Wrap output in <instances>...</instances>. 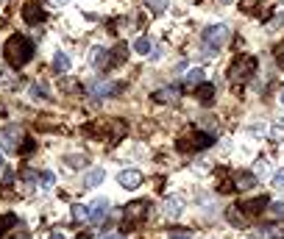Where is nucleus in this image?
Instances as JSON below:
<instances>
[{"label":"nucleus","instance_id":"nucleus-1","mask_svg":"<svg viewBox=\"0 0 284 239\" xmlns=\"http://www.w3.org/2000/svg\"><path fill=\"white\" fill-rule=\"evenodd\" d=\"M34 56V45L31 39H25L22 34H14V37L6 39V62L11 67H25Z\"/></svg>","mask_w":284,"mask_h":239},{"label":"nucleus","instance_id":"nucleus-2","mask_svg":"<svg viewBox=\"0 0 284 239\" xmlns=\"http://www.w3.org/2000/svg\"><path fill=\"white\" fill-rule=\"evenodd\" d=\"M229 39H232V28H229V25H223V22L209 25L204 31V47H206L204 56H217V50H220V47H226Z\"/></svg>","mask_w":284,"mask_h":239},{"label":"nucleus","instance_id":"nucleus-3","mask_svg":"<svg viewBox=\"0 0 284 239\" xmlns=\"http://www.w3.org/2000/svg\"><path fill=\"white\" fill-rule=\"evenodd\" d=\"M257 56H240L232 62V67H229V81L234 83H242L248 78H253V73H257Z\"/></svg>","mask_w":284,"mask_h":239},{"label":"nucleus","instance_id":"nucleus-4","mask_svg":"<svg viewBox=\"0 0 284 239\" xmlns=\"http://www.w3.org/2000/svg\"><path fill=\"white\" fill-rule=\"evenodd\" d=\"M215 145V136L212 134H206V131H195V134H189V136H184L181 139V151H206V147H212Z\"/></svg>","mask_w":284,"mask_h":239},{"label":"nucleus","instance_id":"nucleus-5","mask_svg":"<svg viewBox=\"0 0 284 239\" xmlns=\"http://www.w3.org/2000/svg\"><path fill=\"white\" fill-rule=\"evenodd\" d=\"M145 214H148V203L145 200L128 203V206L123 208V225H126L128 231L137 228V223H139V220H145Z\"/></svg>","mask_w":284,"mask_h":239},{"label":"nucleus","instance_id":"nucleus-6","mask_svg":"<svg viewBox=\"0 0 284 239\" xmlns=\"http://www.w3.org/2000/svg\"><path fill=\"white\" fill-rule=\"evenodd\" d=\"M87 214H90V223H103L106 220V214H109V200L106 198H95L90 206H87Z\"/></svg>","mask_w":284,"mask_h":239},{"label":"nucleus","instance_id":"nucleus-7","mask_svg":"<svg viewBox=\"0 0 284 239\" xmlns=\"http://www.w3.org/2000/svg\"><path fill=\"white\" fill-rule=\"evenodd\" d=\"M117 184H120L123 189H128V192H134V189L142 187V172L139 170H123L120 175H117Z\"/></svg>","mask_w":284,"mask_h":239},{"label":"nucleus","instance_id":"nucleus-8","mask_svg":"<svg viewBox=\"0 0 284 239\" xmlns=\"http://www.w3.org/2000/svg\"><path fill=\"white\" fill-rule=\"evenodd\" d=\"M22 17H25V22H31V25H39V22H45V11L39 3H34V0H28L25 6H22Z\"/></svg>","mask_w":284,"mask_h":239},{"label":"nucleus","instance_id":"nucleus-9","mask_svg":"<svg viewBox=\"0 0 284 239\" xmlns=\"http://www.w3.org/2000/svg\"><path fill=\"white\" fill-rule=\"evenodd\" d=\"M162 212H164V217H170V220L181 217V212H184V200H181L179 195H170V198H164V203H162Z\"/></svg>","mask_w":284,"mask_h":239},{"label":"nucleus","instance_id":"nucleus-10","mask_svg":"<svg viewBox=\"0 0 284 239\" xmlns=\"http://www.w3.org/2000/svg\"><path fill=\"white\" fill-rule=\"evenodd\" d=\"M232 187L240 189V192L253 189V187H257V175H253V172H234V175H232Z\"/></svg>","mask_w":284,"mask_h":239},{"label":"nucleus","instance_id":"nucleus-11","mask_svg":"<svg viewBox=\"0 0 284 239\" xmlns=\"http://www.w3.org/2000/svg\"><path fill=\"white\" fill-rule=\"evenodd\" d=\"M153 100H156V103H176V100H179V86L156 89V92H153Z\"/></svg>","mask_w":284,"mask_h":239},{"label":"nucleus","instance_id":"nucleus-12","mask_svg":"<svg viewBox=\"0 0 284 239\" xmlns=\"http://www.w3.org/2000/svg\"><path fill=\"white\" fill-rule=\"evenodd\" d=\"M268 203H270V198H268V195H259V198H253V200H245L240 208H242V212H245V214H259L265 206H268Z\"/></svg>","mask_w":284,"mask_h":239},{"label":"nucleus","instance_id":"nucleus-13","mask_svg":"<svg viewBox=\"0 0 284 239\" xmlns=\"http://www.w3.org/2000/svg\"><path fill=\"white\" fill-rule=\"evenodd\" d=\"M90 92H92V98H109V95L120 92V86L117 83H92Z\"/></svg>","mask_w":284,"mask_h":239},{"label":"nucleus","instance_id":"nucleus-14","mask_svg":"<svg viewBox=\"0 0 284 239\" xmlns=\"http://www.w3.org/2000/svg\"><path fill=\"white\" fill-rule=\"evenodd\" d=\"M67 70H70V56H67V53H62V50H56V53H53V73L64 75Z\"/></svg>","mask_w":284,"mask_h":239},{"label":"nucleus","instance_id":"nucleus-15","mask_svg":"<svg viewBox=\"0 0 284 239\" xmlns=\"http://www.w3.org/2000/svg\"><path fill=\"white\" fill-rule=\"evenodd\" d=\"M109 50L106 47H92V56H90V62H92V67H106L109 64Z\"/></svg>","mask_w":284,"mask_h":239},{"label":"nucleus","instance_id":"nucleus-16","mask_svg":"<svg viewBox=\"0 0 284 239\" xmlns=\"http://www.w3.org/2000/svg\"><path fill=\"white\" fill-rule=\"evenodd\" d=\"M103 178H106V170H100V167H98V170H90V172H87V178H84V187H81V189H92V187H98Z\"/></svg>","mask_w":284,"mask_h":239},{"label":"nucleus","instance_id":"nucleus-17","mask_svg":"<svg viewBox=\"0 0 284 239\" xmlns=\"http://www.w3.org/2000/svg\"><path fill=\"white\" fill-rule=\"evenodd\" d=\"M134 53H139V56H151V53H153V42L148 37H137V39H134Z\"/></svg>","mask_w":284,"mask_h":239},{"label":"nucleus","instance_id":"nucleus-18","mask_svg":"<svg viewBox=\"0 0 284 239\" xmlns=\"http://www.w3.org/2000/svg\"><path fill=\"white\" fill-rule=\"evenodd\" d=\"M184 83H187V86H198V83H204V70H201V67H192V70H187V75H184Z\"/></svg>","mask_w":284,"mask_h":239},{"label":"nucleus","instance_id":"nucleus-19","mask_svg":"<svg viewBox=\"0 0 284 239\" xmlns=\"http://www.w3.org/2000/svg\"><path fill=\"white\" fill-rule=\"evenodd\" d=\"M198 100H201V103H212V100H215V86H212V83H201Z\"/></svg>","mask_w":284,"mask_h":239},{"label":"nucleus","instance_id":"nucleus-20","mask_svg":"<svg viewBox=\"0 0 284 239\" xmlns=\"http://www.w3.org/2000/svg\"><path fill=\"white\" fill-rule=\"evenodd\" d=\"M126 58H128V45H123V42H120V45L111 50V62H120V64H123Z\"/></svg>","mask_w":284,"mask_h":239},{"label":"nucleus","instance_id":"nucleus-21","mask_svg":"<svg viewBox=\"0 0 284 239\" xmlns=\"http://www.w3.org/2000/svg\"><path fill=\"white\" fill-rule=\"evenodd\" d=\"M17 225V217L14 214H0V234H6L9 228H14Z\"/></svg>","mask_w":284,"mask_h":239},{"label":"nucleus","instance_id":"nucleus-22","mask_svg":"<svg viewBox=\"0 0 284 239\" xmlns=\"http://www.w3.org/2000/svg\"><path fill=\"white\" fill-rule=\"evenodd\" d=\"M268 214L270 217H279V220H284V203H268Z\"/></svg>","mask_w":284,"mask_h":239},{"label":"nucleus","instance_id":"nucleus-23","mask_svg":"<svg viewBox=\"0 0 284 239\" xmlns=\"http://www.w3.org/2000/svg\"><path fill=\"white\" fill-rule=\"evenodd\" d=\"M201 131H206V134H215V131H217L215 117H201Z\"/></svg>","mask_w":284,"mask_h":239},{"label":"nucleus","instance_id":"nucleus-24","mask_svg":"<svg viewBox=\"0 0 284 239\" xmlns=\"http://www.w3.org/2000/svg\"><path fill=\"white\" fill-rule=\"evenodd\" d=\"M39 181H42V187H45V189H50L53 184H56V175H53L50 170H42V172H39Z\"/></svg>","mask_w":284,"mask_h":239},{"label":"nucleus","instance_id":"nucleus-25","mask_svg":"<svg viewBox=\"0 0 284 239\" xmlns=\"http://www.w3.org/2000/svg\"><path fill=\"white\" fill-rule=\"evenodd\" d=\"M167 239H192V231H187V228H173V231H167Z\"/></svg>","mask_w":284,"mask_h":239},{"label":"nucleus","instance_id":"nucleus-26","mask_svg":"<svg viewBox=\"0 0 284 239\" xmlns=\"http://www.w3.org/2000/svg\"><path fill=\"white\" fill-rule=\"evenodd\" d=\"M226 220H229V223H234V225H242V223H245V217H242L237 208H229V212H226Z\"/></svg>","mask_w":284,"mask_h":239},{"label":"nucleus","instance_id":"nucleus-27","mask_svg":"<svg viewBox=\"0 0 284 239\" xmlns=\"http://www.w3.org/2000/svg\"><path fill=\"white\" fill-rule=\"evenodd\" d=\"M273 234H276V231L270 228V225H262V228L253 231V236H257V239H273Z\"/></svg>","mask_w":284,"mask_h":239},{"label":"nucleus","instance_id":"nucleus-28","mask_svg":"<svg viewBox=\"0 0 284 239\" xmlns=\"http://www.w3.org/2000/svg\"><path fill=\"white\" fill-rule=\"evenodd\" d=\"M148 6H151L153 11H167L170 9V0H148Z\"/></svg>","mask_w":284,"mask_h":239},{"label":"nucleus","instance_id":"nucleus-29","mask_svg":"<svg viewBox=\"0 0 284 239\" xmlns=\"http://www.w3.org/2000/svg\"><path fill=\"white\" fill-rule=\"evenodd\" d=\"M73 220H90L87 206H78V203H75V206H73Z\"/></svg>","mask_w":284,"mask_h":239},{"label":"nucleus","instance_id":"nucleus-30","mask_svg":"<svg viewBox=\"0 0 284 239\" xmlns=\"http://www.w3.org/2000/svg\"><path fill=\"white\" fill-rule=\"evenodd\" d=\"M273 56H276V64H279V67L284 70V39L279 42V45H276V53H273Z\"/></svg>","mask_w":284,"mask_h":239},{"label":"nucleus","instance_id":"nucleus-31","mask_svg":"<svg viewBox=\"0 0 284 239\" xmlns=\"http://www.w3.org/2000/svg\"><path fill=\"white\" fill-rule=\"evenodd\" d=\"M28 95H34V98H37V100H42V98H45L42 86H37V83H31V86H28Z\"/></svg>","mask_w":284,"mask_h":239},{"label":"nucleus","instance_id":"nucleus-32","mask_svg":"<svg viewBox=\"0 0 284 239\" xmlns=\"http://www.w3.org/2000/svg\"><path fill=\"white\" fill-rule=\"evenodd\" d=\"M273 187L284 189V170H276V172H273Z\"/></svg>","mask_w":284,"mask_h":239},{"label":"nucleus","instance_id":"nucleus-33","mask_svg":"<svg viewBox=\"0 0 284 239\" xmlns=\"http://www.w3.org/2000/svg\"><path fill=\"white\" fill-rule=\"evenodd\" d=\"M67 161H70V167H84L87 159H84V156H70Z\"/></svg>","mask_w":284,"mask_h":239},{"label":"nucleus","instance_id":"nucleus-34","mask_svg":"<svg viewBox=\"0 0 284 239\" xmlns=\"http://www.w3.org/2000/svg\"><path fill=\"white\" fill-rule=\"evenodd\" d=\"M22 181L34 184V181H37V172H31V170H22Z\"/></svg>","mask_w":284,"mask_h":239},{"label":"nucleus","instance_id":"nucleus-35","mask_svg":"<svg viewBox=\"0 0 284 239\" xmlns=\"http://www.w3.org/2000/svg\"><path fill=\"white\" fill-rule=\"evenodd\" d=\"M9 239H31V236H28V234H22V231H17V234H11Z\"/></svg>","mask_w":284,"mask_h":239},{"label":"nucleus","instance_id":"nucleus-36","mask_svg":"<svg viewBox=\"0 0 284 239\" xmlns=\"http://www.w3.org/2000/svg\"><path fill=\"white\" fill-rule=\"evenodd\" d=\"M50 239H64V234H62V231H53V234H50Z\"/></svg>","mask_w":284,"mask_h":239},{"label":"nucleus","instance_id":"nucleus-37","mask_svg":"<svg viewBox=\"0 0 284 239\" xmlns=\"http://www.w3.org/2000/svg\"><path fill=\"white\" fill-rule=\"evenodd\" d=\"M106 239H123L120 234H111V236H106Z\"/></svg>","mask_w":284,"mask_h":239},{"label":"nucleus","instance_id":"nucleus-38","mask_svg":"<svg viewBox=\"0 0 284 239\" xmlns=\"http://www.w3.org/2000/svg\"><path fill=\"white\" fill-rule=\"evenodd\" d=\"M279 100H281V106H284V89H281V95H279Z\"/></svg>","mask_w":284,"mask_h":239},{"label":"nucleus","instance_id":"nucleus-39","mask_svg":"<svg viewBox=\"0 0 284 239\" xmlns=\"http://www.w3.org/2000/svg\"><path fill=\"white\" fill-rule=\"evenodd\" d=\"M0 167H3V156H0Z\"/></svg>","mask_w":284,"mask_h":239},{"label":"nucleus","instance_id":"nucleus-40","mask_svg":"<svg viewBox=\"0 0 284 239\" xmlns=\"http://www.w3.org/2000/svg\"><path fill=\"white\" fill-rule=\"evenodd\" d=\"M223 3H232V0H223Z\"/></svg>","mask_w":284,"mask_h":239},{"label":"nucleus","instance_id":"nucleus-41","mask_svg":"<svg viewBox=\"0 0 284 239\" xmlns=\"http://www.w3.org/2000/svg\"><path fill=\"white\" fill-rule=\"evenodd\" d=\"M281 3H284V0H281Z\"/></svg>","mask_w":284,"mask_h":239}]
</instances>
